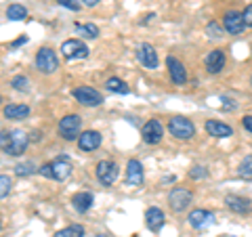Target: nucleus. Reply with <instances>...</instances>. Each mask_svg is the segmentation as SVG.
Segmentation results:
<instances>
[{"instance_id": "aec40b11", "label": "nucleus", "mask_w": 252, "mask_h": 237, "mask_svg": "<svg viewBox=\"0 0 252 237\" xmlns=\"http://www.w3.org/2000/svg\"><path fill=\"white\" fill-rule=\"evenodd\" d=\"M212 223H215V216H212V212H208V210H193L191 214H189V225L193 229H202Z\"/></svg>"}, {"instance_id": "6ab92c4d", "label": "nucleus", "mask_w": 252, "mask_h": 237, "mask_svg": "<svg viewBox=\"0 0 252 237\" xmlns=\"http://www.w3.org/2000/svg\"><path fill=\"white\" fill-rule=\"evenodd\" d=\"M204 128H206L208 134H212V137H217V139H227V137L233 134L231 126H227L223 122H217V120H208L206 124H204Z\"/></svg>"}, {"instance_id": "2f4dec72", "label": "nucleus", "mask_w": 252, "mask_h": 237, "mask_svg": "<svg viewBox=\"0 0 252 237\" xmlns=\"http://www.w3.org/2000/svg\"><path fill=\"white\" fill-rule=\"evenodd\" d=\"M57 2L61 4V6H65V9H69V11H80V0H57Z\"/></svg>"}, {"instance_id": "dca6fc26", "label": "nucleus", "mask_w": 252, "mask_h": 237, "mask_svg": "<svg viewBox=\"0 0 252 237\" xmlns=\"http://www.w3.org/2000/svg\"><path fill=\"white\" fill-rule=\"evenodd\" d=\"M225 206L229 208L231 212H235V214H248V212L252 210V204L248 197H242V195H227L225 197Z\"/></svg>"}, {"instance_id": "e433bc0d", "label": "nucleus", "mask_w": 252, "mask_h": 237, "mask_svg": "<svg viewBox=\"0 0 252 237\" xmlns=\"http://www.w3.org/2000/svg\"><path fill=\"white\" fill-rule=\"evenodd\" d=\"M84 4L86 6H94V4H99V0H84Z\"/></svg>"}, {"instance_id": "bb28decb", "label": "nucleus", "mask_w": 252, "mask_h": 237, "mask_svg": "<svg viewBox=\"0 0 252 237\" xmlns=\"http://www.w3.org/2000/svg\"><path fill=\"white\" fill-rule=\"evenodd\" d=\"M238 177L246 178V180H252V155H248V157H244L242 160L240 168H238Z\"/></svg>"}, {"instance_id": "423d86ee", "label": "nucleus", "mask_w": 252, "mask_h": 237, "mask_svg": "<svg viewBox=\"0 0 252 237\" xmlns=\"http://www.w3.org/2000/svg\"><path fill=\"white\" fill-rule=\"evenodd\" d=\"M94 172H97V178L101 185H114L116 178H118V164L112 162V160H101L97 164V168H94Z\"/></svg>"}, {"instance_id": "ddd939ff", "label": "nucleus", "mask_w": 252, "mask_h": 237, "mask_svg": "<svg viewBox=\"0 0 252 237\" xmlns=\"http://www.w3.org/2000/svg\"><path fill=\"white\" fill-rule=\"evenodd\" d=\"M137 59L143 63V67H147V69H156V67H158V53H156L154 46L147 44V42L139 44V49H137Z\"/></svg>"}, {"instance_id": "4c0bfd02", "label": "nucleus", "mask_w": 252, "mask_h": 237, "mask_svg": "<svg viewBox=\"0 0 252 237\" xmlns=\"http://www.w3.org/2000/svg\"><path fill=\"white\" fill-rule=\"evenodd\" d=\"M250 84H252V76H250Z\"/></svg>"}, {"instance_id": "473e14b6", "label": "nucleus", "mask_w": 252, "mask_h": 237, "mask_svg": "<svg viewBox=\"0 0 252 237\" xmlns=\"http://www.w3.org/2000/svg\"><path fill=\"white\" fill-rule=\"evenodd\" d=\"M189 177L191 178H204L206 177V168H204V166H195V168L189 172Z\"/></svg>"}, {"instance_id": "20e7f679", "label": "nucleus", "mask_w": 252, "mask_h": 237, "mask_svg": "<svg viewBox=\"0 0 252 237\" xmlns=\"http://www.w3.org/2000/svg\"><path fill=\"white\" fill-rule=\"evenodd\" d=\"M74 99L78 101L80 105H86V107H97L103 103V94H101L99 90L91 89V86H78V89L72 90Z\"/></svg>"}, {"instance_id": "a211bd4d", "label": "nucleus", "mask_w": 252, "mask_h": 237, "mask_svg": "<svg viewBox=\"0 0 252 237\" xmlns=\"http://www.w3.org/2000/svg\"><path fill=\"white\" fill-rule=\"evenodd\" d=\"M223 67H225V53L220 49L210 51L208 57H206V72L208 74H219Z\"/></svg>"}, {"instance_id": "4be33fe9", "label": "nucleus", "mask_w": 252, "mask_h": 237, "mask_svg": "<svg viewBox=\"0 0 252 237\" xmlns=\"http://www.w3.org/2000/svg\"><path fill=\"white\" fill-rule=\"evenodd\" d=\"M30 116V107L28 105H19V103H11L4 107V118L6 120H26Z\"/></svg>"}, {"instance_id": "c85d7f7f", "label": "nucleus", "mask_w": 252, "mask_h": 237, "mask_svg": "<svg viewBox=\"0 0 252 237\" xmlns=\"http://www.w3.org/2000/svg\"><path fill=\"white\" fill-rule=\"evenodd\" d=\"M11 86L15 90H19V92H23V90H28L30 89V80L26 76H15L13 80H11Z\"/></svg>"}, {"instance_id": "393cba45", "label": "nucleus", "mask_w": 252, "mask_h": 237, "mask_svg": "<svg viewBox=\"0 0 252 237\" xmlns=\"http://www.w3.org/2000/svg\"><path fill=\"white\" fill-rule=\"evenodd\" d=\"M6 17H9L11 21H21L28 17V9L21 4H11L9 9H6Z\"/></svg>"}, {"instance_id": "1a4fd4ad", "label": "nucleus", "mask_w": 252, "mask_h": 237, "mask_svg": "<svg viewBox=\"0 0 252 237\" xmlns=\"http://www.w3.org/2000/svg\"><path fill=\"white\" fill-rule=\"evenodd\" d=\"M143 141L147 145H158L164 137V126L160 120H156V118H152V120H147L145 126H143Z\"/></svg>"}, {"instance_id": "7c9ffc66", "label": "nucleus", "mask_w": 252, "mask_h": 237, "mask_svg": "<svg viewBox=\"0 0 252 237\" xmlns=\"http://www.w3.org/2000/svg\"><path fill=\"white\" fill-rule=\"evenodd\" d=\"M206 31H208V36H210V38H220V36H223V28L217 26L215 21H210V23H208Z\"/></svg>"}, {"instance_id": "c9c22d12", "label": "nucleus", "mask_w": 252, "mask_h": 237, "mask_svg": "<svg viewBox=\"0 0 252 237\" xmlns=\"http://www.w3.org/2000/svg\"><path fill=\"white\" fill-rule=\"evenodd\" d=\"M28 42V36H21V38H17L13 44H11V49H17V46H21V44H26Z\"/></svg>"}, {"instance_id": "7ed1b4c3", "label": "nucleus", "mask_w": 252, "mask_h": 237, "mask_svg": "<svg viewBox=\"0 0 252 237\" xmlns=\"http://www.w3.org/2000/svg\"><path fill=\"white\" fill-rule=\"evenodd\" d=\"M80 126H82V118L78 114H67L61 118L59 122V134L65 141H76V137H80Z\"/></svg>"}, {"instance_id": "a878e982", "label": "nucleus", "mask_w": 252, "mask_h": 237, "mask_svg": "<svg viewBox=\"0 0 252 237\" xmlns=\"http://www.w3.org/2000/svg\"><path fill=\"white\" fill-rule=\"evenodd\" d=\"M55 237H84V227L82 225H72L55 233Z\"/></svg>"}, {"instance_id": "c756f323", "label": "nucleus", "mask_w": 252, "mask_h": 237, "mask_svg": "<svg viewBox=\"0 0 252 237\" xmlns=\"http://www.w3.org/2000/svg\"><path fill=\"white\" fill-rule=\"evenodd\" d=\"M11 187H13V180H11L9 177H6V175H0V200L9 195Z\"/></svg>"}, {"instance_id": "f257e3e1", "label": "nucleus", "mask_w": 252, "mask_h": 237, "mask_svg": "<svg viewBox=\"0 0 252 237\" xmlns=\"http://www.w3.org/2000/svg\"><path fill=\"white\" fill-rule=\"evenodd\" d=\"M30 145V134L26 130H2L0 132V149L6 155H21Z\"/></svg>"}, {"instance_id": "f704fd0d", "label": "nucleus", "mask_w": 252, "mask_h": 237, "mask_svg": "<svg viewBox=\"0 0 252 237\" xmlns=\"http://www.w3.org/2000/svg\"><path fill=\"white\" fill-rule=\"evenodd\" d=\"M242 126L252 134V116H246V118H244V120H242Z\"/></svg>"}, {"instance_id": "58836bf2", "label": "nucleus", "mask_w": 252, "mask_h": 237, "mask_svg": "<svg viewBox=\"0 0 252 237\" xmlns=\"http://www.w3.org/2000/svg\"><path fill=\"white\" fill-rule=\"evenodd\" d=\"M0 101H2V97H0Z\"/></svg>"}, {"instance_id": "cd10ccee", "label": "nucleus", "mask_w": 252, "mask_h": 237, "mask_svg": "<svg viewBox=\"0 0 252 237\" xmlns=\"http://www.w3.org/2000/svg\"><path fill=\"white\" fill-rule=\"evenodd\" d=\"M34 172H38V168L32 162H21V164L15 166V175L17 177H32Z\"/></svg>"}, {"instance_id": "9b49d317", "label": "nucleus", "mask_w": 252, "mask_h": 237, "mask_svg": "<svg viewBox=\"0 0 252 237\" xmlns=\"http://www.w3.org/2000/svg\"><path fill=\"white\" fill-rule=\"evenodd\" d=\"M223 26H225V31H227V34H231V36L242 34L244 28H246V21H244V13H238V11L225 13Z\"/></svg>"}, {"instance_id": "0eeeda50", "label": "nucleus", "mask_w": 252, "mask_h": 237, "mask_svg": "<svg viewBox=\"0 0 252 237\" xmlns=\"http://www.w3.org/2000/svg\"><path fill=\"white\" fill-rule=\"evenodd\" d=\"M191 202H193L191 191H187V189H183V187H175L168 193V204H170V208L175 212H183L185 208H189V204Z\"/></svg>"}, {"instance_id": "39448f33", "label": "nucleus", "mask_w": 252, "mask_h": 237, "mask_svg": "<svg viewBox=\"0 0 252 237\" xmlns=\"http://www.w3.org/2000/svg\"><path fill=\"white\" fill-rule=\"evenodd\" d=\"M36 67L40 69L42 74H53L57 72L59 67V59H57V53L53 49H40L36 53Z\"/></svg>"}, {"instance_id": "f3484780", "label": "nucleus", "mask_w": 252, "mask_h": 237, "mask_svg": "<svg viewBox=\"0 0 252 237\" xmlns=\"http://www.w3.org/2000/svg\"><path fill=\"white\" fill-rule=\"evenodd\" d=\"M145 225H147L149 231L158 233L164 227V212L160 208H147V212H145Z\"/></svg>"}, {"instance_id": "72a5a7b5", "label": "nucleus", "mask_w": 252, "mask_h": 237, "mask_svg": "<svg viewBox=\"0 0 252 237\" xmlns=\"http://www.w3.org/2000/svg\"><path fill=\"white\" fill-rule=\"evenodd\" d=\"M244 21H246L248 28H252V4H248L246 11H244Z\"/></svg>"}, {"instance_id": "2eb2a0df", "label": "nucleus", "mask_w": 252, "mask_h": 237, "mask_svg": "<svg viewBox=\"0 0 252 237\" xmlns=\"http://www.w3.org/2000/svg\"><path fill=\"white\" fill-rule=\"evenodd\" d=\"M72 175V164L67 157H57L51 162V178L53 180H65Z\"/></svg>"}, {"instance_id": "9d476101", "label": "nucleus", "mask_w": 252, "mask_h": 237, "mask_svg": "<svg viewBox=\"0 0 252 237\" xmlns=\"http://www.w3.org/2000/svg\"><path fill=\"white\" fill-rule=\"evenodd\" d=\"M126 183H128L130 187H141L145 183V172H143V164H141L139 160H128V164H126Z\"/></svg>"}, {"instance_id": "4468645a", "label": "nucleus", "mask_w": 252, "mask_h": 237, "mask_svg": "<svg viewBox=\"0 0 252 237\" xmlns=\"http://www.w3.org/2000/svg\"><path fill=\"white\" fill-rule=\"evenodd\" d=\"M166 67H168L170 80L175 82V84H185V82H187V72H185L183 63H181L177 57L168 55V57H166Z\"/></svg>"}, {"instance_id": "b1692460", "label": "nucleus", "mask_w": 252, "mask_h": 237, "mask_svg": "<svg viewBox=\"0 0 252 237\" xmlns=\"http://www.w3.org/2000/svg\"><path fill=\"white\" fill-rule=\"evenodd\" d=\"M74 30H76V34H80L84 38H97L99 36V28L93 26V23H76Z\"/></svg>"}, {"instance_id": "6e6552de", "label": "nucleus", "mask_w": 252, "mask_h": 237, "mask_svg": "<svg viewBox=\"0 0 252 237\" xmlns=\"http://www.w3.org/2000/svg\"><path fill=\"white\" fill-rule=\"evenodd\" d=\"M61 53L65 59H86L89 57V46H86L82 40H65L61 44Z\"/></svg>"}, {"instance_id": "f8f14e48", "label": "nucleus", "mask_w": 252, "mask_h": 237, "mask_svg": "<svg viewBox=\"0 0 252 237\" xmlns=\"http://www.w3.org/2000/svg\"><path fill=\"white\" fill-rule=\"evenodd\" d=\"M101 141H103V139H101V132L86 130V132H82L80 137H78V149H80V151L91 153V151H94V149H99Z\"/></svg>"}, {"instance_id": "412c9836", "label": "nucleus", "mask_w": 252, "mask_h": 237, "mask_svg": "<svg viewBox=\"0 0 252 237\" xmlns=\"http://www.w3.org/2000/svg\"><path fill=\"white\" fill-rule=\"evenodd\" d=\"M93 202H94V197L89 191H80L72 197V206L76 208V212H80V214H84V212H89L93 208Z\"/></svg>"}, {"instance_id": "5701e85b", "label": "nucleus", "mask_w": 252, "mask_h": 237, "mask_svg": "<svg viewBox=\"0 0 252 237\" xmlns=\"http://www.w3.org/2000/svg\"><path fill=\"white\" fill-rule=\"evenodd\" d=\"M105 89L109 92H116V94H128L130 92L128 84H126L124 80H120V78H109V80L105 82Z\"/></svg>"}, {"instance_id": "f03ea898", "label": "nucleus", "mask_w": 252, "mask_h": 237, "mask_svg": "<svg viewBox=\"0 0 252 237\" xmlns=\"http://www.w3.org/2000/svg\"><path fill=\"white\" fill-rule=\"evenodd\" d=\"M168 130L175 139H181V141H187L191 139L195 134V126L189 118H183V116H175L168 120Z\"/></svg>"}]
</instances>
